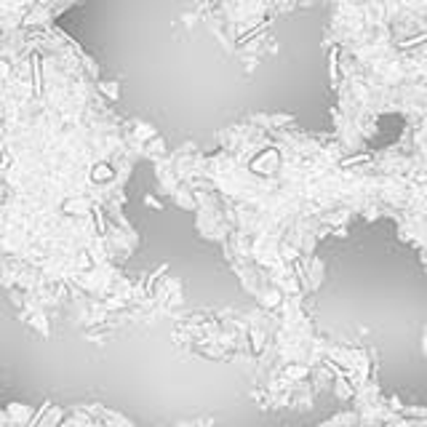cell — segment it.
Segmentation results:
<instances>
[{
	"mask_svg": "<svg viewBox=\"0 0 427 427\" xmlns=\"http://www.w3.org/2000/svg\"><path fill=\"white\" fill-rule=\"evenodd\" d=\"M278 163H281V158H278V152H273V150H265V152L259 155V163H254V168H259L262 174H273Z\"/></svg>",
	"mask_w": 427,
	"mask_h": 427,
	"instance_id": "cell-1",
	"label": "cell"
},
{
	"mask_svg": "<svg viewBox=\"0 0 427 427\" xmlns=\"http://www.w3.org/2000/svg\"><path fill=\"white\" fill-rule=\"evenodd\" d=\"M115 176V168H112V163H107V160H99V163H94V168H91V179L94 182H110Z\"/></svg>",
	"mask_w": 427,
	"mask_h": 427,
	"instance_id": "cell-2",
	"label": "cell"
}]
</instances>
